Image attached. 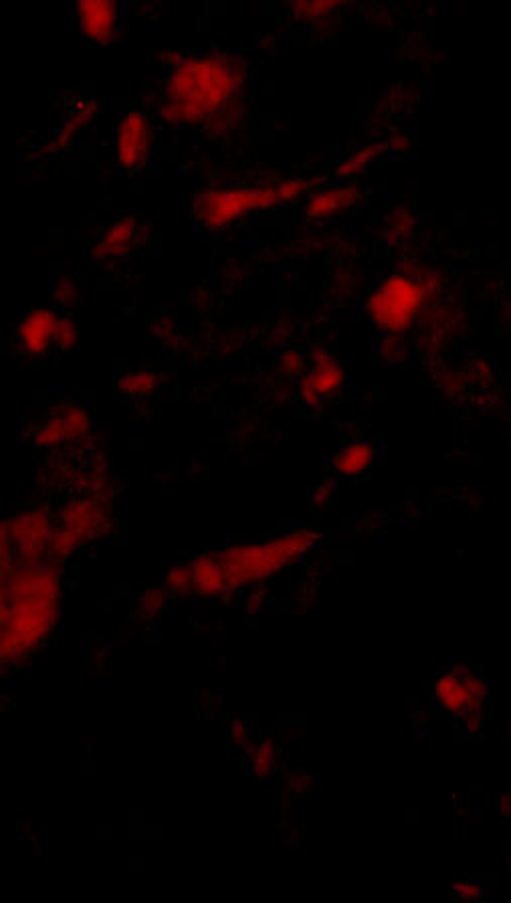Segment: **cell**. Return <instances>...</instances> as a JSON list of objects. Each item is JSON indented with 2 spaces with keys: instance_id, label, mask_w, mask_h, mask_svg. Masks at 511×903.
Listing matches in <instances>:
<instances>
[{
  "instance_id": "1",
  "label": "cell",
  "mask_w": 511,
  "mask_h": 903,
  "mask_svg": "<svg viewBox=\"0 0 511 903\" xmlns=\"http://www.w3.org/2000/svg\"><path fill=\"white\" fill-rule=\"evenodd\" d=\"M237 89L233 65L223 57L190 59L168 79V114L184 122H204L221 114Z\"/></svg>"
},
{
  "instance_id": "2",
  "label": "cell",
  "mask_w": 511,
  "mask_h": 903,
  "mask_svg": "<svg viewBox=\"0 0 511 903\" xmlns=\"http://www.w3.org/2000/svg\"><path fill=\"white\" fill-rule=\"evenodd\" d=\"M425 293L421 281L411 275H388L370 297V318L380 330L398 334L425 306Z\"/></svg>"
},
{
  "instance_id": "3",
  "label": "cell",
  "mask_w": 511,
  "mask_h": 903,
  "mask_svg": "<svg viewBox=\"0 0 511 903\" xmlns=\"http://www.w3.org/2000/svg\"><path fill=\"white\" fill-rule=\"evenodd\" d=\"M305 190V182L291 180L287 184L279 186H265V188H249V190H231V192H217V194H204L198 203L196 211L204 215L209 225L219 227L227 221L243 215L249 209H259L267 205H275L279 200L295 198L299 192Z\"/></svg>"
},
{
  "instance_id": "4",
  "label": "cell",
  "mask_w": 511,
  "mask_h": 903,
  "mask_svg": "<svg viewBox=\"0 0 511 903\" xmlns=\"http://www.w3.org/2000/svg\"><path fill=\"white\" fill-rule=\"evenodd\" d=\"M483 685L475 675L449 671L437 681V699L453 714H471L481 706Z\"/></svg>"
},
{
  "instance_id": "5",
  "label": "cell",
  "mask_w": 511,
  "mask_h": 903,
  "mask_svg": "<svg viewBox=\"0 0 511 903\" xmlns=\"http://www.w3.org/2000/svg\"><path fill=\"white\" fill-rule=\"evenodd\" d=\"M148 124L138 112L128 114L118 132V162L124 168H136L144 162L148 152Z\"/></svg>"
},
{
  "instance_id": "6",
  "label": "cell",
  "mask_w": 511,
  "mask_h": 903,
  "mask_svg": "<svg viewBox=\"0 0 511 903\" xmlns=\"http://www.w3.org/2000/svg\"><path fill=\"white\" fill-rule=\"evenodd\" d=\"M77 19L89 41L106 43L114 33L116 5L108 0H85L77 5Z\"/></svg>"
},
{
  "instance_id": "7",
  "label": "cell",
  "mask_w": 511,
  "mask_h": 903,
  "mask_svg": "<svg viewBox=\"0 0 511 903\" xmlns=\"http://www.w3.org/2000/svg\"><path fill=\"white\" fill-rule=\"evenodd\" d=\"M59 322L61 320L51 310L41 308V310L29 312L23 318L21 328H19V336H21L25 350H29L35 356L45 354L49 350L51 342H55Z\"/></svg>"
},
{
  "instance_id": "8",
  "label": "cell",
  "mask_w": 511,
  "mask_h": 903,
  "mask_svg": "<svg viewBox=\"0 0 511 903\" xmlns=\"http://www.w3.org/2000/svg\"><path fill=\"white\" fill-rule=\"evenodd\" d=\"M320 396H330L344 384V372L334 356L316 354L312 360L310 374L303 378Z\"/></svg>"
},
{
  "instance_id": "9",
  "label": "cell",
  "mask_w": 511,
  "mask_h": 903,
  "mask_svg": "<svg viewBox=\"0 0 511 903\" xmlns=\"http://www.w3.org/2000/svg\"><path fill=\"white\" fill-rule=\"evenodd\" d=\"M374 449L368 443H350L336 457V469L344 477H358L372 467Z\"/></svg>"
},
{
  "instance_id": "10",
  "label": "cell",
  "mask_w": 511,
  "mask_h": 903,
  "mask_svg": "<svg viewBox=\"0 0 511 903\" xmlns=\"http://www.w3.org/2000/svg\"><path fill=\"white\" fill-rule=\"evenodd\" d=\"M356 192L352 188H332L328 192H320L316 196H312L308 211L312 217L316 219H324L328 215L338 213L340 209H344L346 205H350L354 200Z\"/></svg>"
},
{
  "instance_id": "11",
  "label": "cell",
  "mask_w": 511,
  "mask_h": 903,
  "mask_svg": "<svg viewBox=\"0 0 511 903\" xmlns=\"http://www.w3.org/2000/svg\"><path fill=\"white\" fill-rule=\"evenodd\" d=\"M132 229L134 227H132L130 221H120V223L112 225L110 231H106L104 241L99 243V251L104 253V255H118V253H122L128 247L130 239H132Z\"/></svg>"
},
{
  "instance_id": "12",
  "label": "cell",
  "mask_w": 511,
  "mask_h": 903,
  "mask_svg": "<svg viewBox=\"0 0 511 903\" xmlns=\"http://www.w3.org/2000/svg\"><path fill=\"white\" fill-rule=\"evenodd\" d=\"M154 382L156 380H154V376L150 372H134V374H128V376H124L120 380V390L124 394L140 396V394H146L154 386Z\"/></svg>"
},
{
  "instance_id": "13",
  "label": "cell",
  "mask_w": 511,
  "mask_h": 903,
  "mask_svg": "<svg viewBox=\"0 0 511 903\" xmlns=\"http://www.w3.org/2000/svg\"><path fill=\"white\" fill-rule=\"evenodd\" d=\"M55 342H57L63 350L73 348V346L77 344V330H75V326H73L71 322L61 320V322H59V328H57Z\"/></svg>"
}]
</instances>
